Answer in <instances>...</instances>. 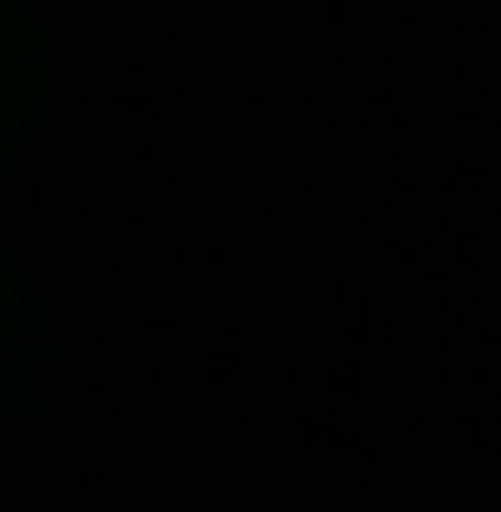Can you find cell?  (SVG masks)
Returning <instances> with one entry per match:
<instances>
[{"mask_svg":"<svg viewBox=\"0 0 501 512\" xmlns=\"http://www.w3.org/2000/svg\"><path fill=\"white\" fill-rule=\"evenodd\" d=\"M44 88H55L44 22H33L22 0H0V175H11V153L33 142V120H44Z\"/></svg>","mask_w":501,"mask_h":512,"instance_id":"1","label":"cell"},{"mask_svg":"<svg viewBox=\"0 0 501 512\" xmlns=\"http://www.w3.org/2000/svg\"><path fill=\"white\" fill-rule=\"evenodd\" d=\"M33 371H44V306H33V284L0 262V414L33 393Z\"/></svg>","mask_w":501,"mask_h":512,"instance_id":"2","label":"cell"}]
</instances>
